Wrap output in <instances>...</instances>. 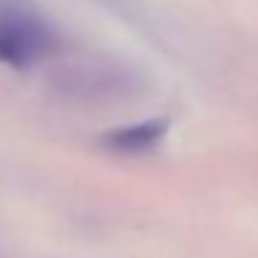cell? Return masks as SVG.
I'll return each instance as SVG.
<instances>
[{"instance_id": "3", "label": "cell", "mask_w": 258, "mask_h": 258, "mask_svg": "<svg viewBox=\"0 0 258 258\" xmlns=\"http://www.w3.org/2000/svg\"><path fill=\"white\" fill-rule=\"evenodd\" d=\"M167 128H169L167 119H145V122L108 131L103 136V145L117 150V153H147L164 139Z\"/></svg>"}, {"instance_id": "1", "label": "cell", "mask_w": 258, "mask_h": 258, "mask_svg": "<svg viewBox=\"0 0 258 258\" xmlns=\"http://www.w3.org/2000/svg\"><path fill=\"white\" fill-rule=\"evenodd\" d=\"M58 50V34L34 3L12 9L0 17V64L31 70Z\"/></svg>"}, {"instance_id": "4", "label": "cell", "mask_w": 258, "mask_h": 258, "mask_svg": "<svg viewBox=\"0 0 258 258\" xmlns=\"http://www.w3.org/2000/svg\"><path fill=\"white\" fill-rule=\"evenodd\" d=\"M23 3H28V0H0V17H3L6 12H12V9L23 6Z\"/></svg>"}, {"instance_id": "2", "label": "cell", "mask_w": 258, "mask_h": 258, "mask_svg": "<svg viewBox=\"0 0 258 258\" xmlns=\"http://www.w3.org/2000/svg\"><path fill=\"white\" fill-rule=\"evenodd\" d=\"M56 89L75 100H108L128 92V78L111 67L73 64L56 75Z\"/></svg>"}]
</instances>
